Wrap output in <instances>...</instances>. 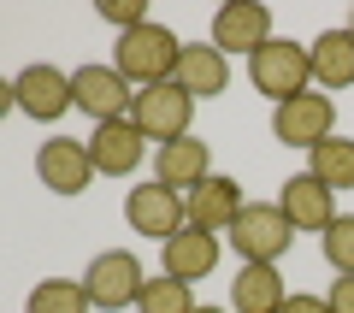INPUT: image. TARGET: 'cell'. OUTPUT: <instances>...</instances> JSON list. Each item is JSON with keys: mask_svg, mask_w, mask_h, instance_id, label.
<instances>
[{"mask_svg": "<svg viewBox=\"0 0 354 313\" xmlns=\"http://www.w3.org/2000/svg\"><path fill=\"white\" fill-rule=\"evenodd\" d=\"M225 237L236 242L242 266H278L283 254H290V242H295V225L283 219V207H278V201H248V207L236 213V225H230Z\"/></svg>", "mask_w": 354, "mask_h": 313, "instance_id": "3", "label": "cell"}, {"mask_svg": "<svg viewBox=\"0 0 354 313\" xmlns=\"http://www.w3.org/2000/svg\"><path fill=\"white\" fill-rule=\"evenodd\" d=\"M272 136H278L283 148H307V154H313L319 142H330L337 136V107H330V95L307 89V95L272 107Z\"/></svg>", "mask_w": 354, "mask_h": 313, "instance_id": "6", "label": "cell"}, {"mask_svg": "<svg viewBox=\"0 0 354 313\" xmlns=\"http://www.w3.org/2000/svg\"><path fill=\"white\" fill-rule=\"evenodd\" d=\"M283 272L278 266H236V284H230V307L236 313H283Z\"/></svg>", "mask_w": 354, "mask_h": 313, "instance_id": "19", "label": "cell"}, {"mask_svg": "<svg viewBox=\"0 0 354 313\" xmlns=\"http://www.w3.org/2000/svg\"><path fill=\"white\" fill-rule=\"evenodd\" d=\"M307 172H313L319 184H330V189H354V142L348 136L319 142V148L307 154Z\"/></svg>", "mask_w": 354, "mask_h": 313, "instance_id": "20", "label": "cell"}, {"mask_svg": "<svg viewBox=\"0 0 354 313\" xmlns=\"http://www.w3.org/2000/svg\"><path fill=\"white\" fill-rule=\"evenodd\" d=\"M272 42V12H266L260 0H230L213 12V48L218 53H260Z\"/></svg>", "mask_w": 354, "mask_h": 313, "instance_id": "11", "label": "cell"}, {"mask_svg": "<svg viewBox=\"0 0 354 313\" xmlns=\"http://www.w3.org/2000/svg\"><path fill=\"white\" fill-rule=\"evenodd\" d=\"M142 284H148V272H142V260L130 249H101L95 260H88L83 272V289H88V307L101 313H118V307H136Z\"/></svg>", "mask_w": 354, "mask_h": 313, "instance_id": "5", "label": "cell"}, {"mask_svg": "<svg viewBox=\"0 0 354 313\" xmlns=\"http://www.w3.org/2000/svg\"><path fill=\"white\" fill-rule=\"evenodd\" d=\"M36 177L53 189V195H83L88 184H95V154H88V142H77V136H53V142H41L36 148Z\"/></svg>", "mask_w": 354, "mask_h": 313, "instance_id": "10", "label": "cell"}, {"mask_svg": "<svg viewBox=\"0 0 354 313\" xmlns=\"http://www.w3.org/2000/svg\"><path fill=\"white\" fill-rule=\"evenodd\" d=\"M142 148H148V136H142L130 118L95 125V136H88V154H95V172L101 177H130L142 166Z\"/></svg>", "mask_w": 354, "mask_h": 313, "instance_id": "16", "label": "cell"}, {"mask_svg": "<svg viewBox=\"0 0 354 313\" xmlns=\"http://www.w3.org/2000/svg\"><path fill=\"white\" fill-rule=\"evenodd\" d=\"M124 225L136 231V237L165 242V237H177V231L189 225V207H183L177 189H165L160 177H148V184H136V189L124 195Z\"/></svg>", "mask_w": 354, "mask_h": 313, "instance_id": "8", "label": "cell"}, {"mask_svg": "<svg viewBox=\"0 0 354 313\" xmlns=\"http://www.w3.org/2000/svg\"><path fill=\"white\" fill-rule=\"evenodd\" d=\"M325 266L337 278H354V213H337L325 231Z\"/></svg>", "mask_w": 354, "mask_h": 313, "instance_id": "23", "label": "cell"}, {"mask_svg": "<svg viewBox=\"0 0 354 313\" xmlns=\"http://www.w3.org/2000/svg\"><path fill=\"white\" fill-rule=\"evenodd\" d=\"M130 125L142 130L148 142H177V136H195V95L183 83H153L136 89V107H130Z\"/></svg>", "mask_w": 354, "mask_h": 313, "instance_id": "4", "label": "cell"}, {"mask_svg": "<svg viewBox=\"0 0 354 313\" xmlns=\"http://www.w3.org/2000/svg\"><path fill=\"white\" fill-rule=\"evenodd\" d=\"M153 177H160L165 189H177V195H189L195 184H207V177H213V148H207L201 136L165 142V148H153Z\"/></svg>", "mask_w": 354, "mask_h": 313, "instance_id": "15", "label": "cell"}, {"mask_svg": "<svg viewBox=\"0 0 354 313\" xmlns=\"http://www.w3.org/2000/svg\"><path fill=\"white\" fill-rule=\"evenodd\" d=\"M101 18L118 30V36H124V30H142V24H148V0H106Z\"/></svg>", "mask_w": 354, "mask_h": 313, "instance_id": "24", "label": "cell"}, {"mask_svg": "<svg viewBox=\"0 0 354 313\" xmlns=\"http://www.w3.org/2000/svg\"><path fill=\"white\" fill-rule=\"evenodd\" d=\"M195 313H225V307H195Z\"/></svg>", "mask_w": 354, "mask_h": 313, "instance_id": "27", "label": "cell"}, {"mask_svg": "<svg viewBox=\"0 0 354 313\" xmlns=\"http://www.w3.org/2000/svg\"><path fill=\"white\" fill-rule=\"evenodd\" d=\"M183 207H189V225H201V231H213V237H225L248 201H242V184H236V177L213 172L207 184H195L189 195H183Z\"/></svg>", "mask_w": 354, "mask_h": 313, "instance_id": "13", "label": "cell"}, {"mask_svg": "<svg viewBox=\"0 0 354 313\" xmlns=\"http://www.w3.org/2000/svg\"><path fill=\"white\" fill-rule=\"evenodd\" d=\"M348 30H354V18H348Z\"/></svg>", "mask_w": 354, "mask_h": 313, "instance_id": "28", "label": "cell"}, {"mask_svg": "<svg viewBox=\"0 0 354 313\" xmlns=\"http://www.w3.org/2000/svg\"><path fill=\"white\" fill-rule=\"evenodd\" d=\"M113 65L130 89H153V83H177V65H183V42L171 36L165 24H142V30H124L113 42Z\"/></svg>", "mask_w": 354, "mask_h": 313, "instance_id": "1", "label": "cell"}, {"mask_svg": "<svg viewBox=\"0 0 354 313\" xmlns=\"http://www.w3.org/2000/svg\"><path fill=\"white\" fill-rule=\"evenodd\" d=\"M283 313H330V301L325 296H290V301H283Z\"/></svg>", "mask_w": 354, "mask_h": 313, "instance_id": "26", "label": "cell"}, {"mask_svg": "<svg viewBox=\"0 0 354 313\" xmlns=\"http://www.w3.org/2000/svg\"><path fill=\"white\" fill-rule=\"evenodd\" d=\"M71 89H77V113H88L95 125L130 118V107H136V89L118 77V65H77Z\"/></svg>", "mask_w": 354, "mask_h": 313, "instance_id": "9", "label": "cell"}, {"mask_svg": "<svg viewBox=\"0 0 354 313\" xmlns=\"http://www.w3.org/2000/svg\"><path fill=\"white\" fill-rule=\"evenodd\" d=\"M177 83L189 89L195 100L225 95V83H230V53H218L213 42H183V65H177Z\"/></svg>", "mask_w": 354, "mask_h": 313, "instance_id": "18", "label": "cell"}, {"mask_svg": "<svg viewBox=\"0 0 354 313\" xmlns=\"http://www.w3.org/2000/svg\"><path fill=\"white\" fill-rule=\"evenodd\" d=\"M278 207H283V219H290L295 231H319V237H325L330 219H337V189L319 184L313 172H295V177H283Z\"/></svg>", "mask_w": 354, "mask_h": 313, "instance_id": "12", "label": "cell"}, {"mask_svg": "<svg viewBox=\"0 0 354 313\" xmlns=\"http://www.w3.org/2000/svg\"><path fill=\"white\" fill-rule=\"evenodd\" d=\"M248 83L260 89L272 107H283V100H295V95L313 89V53H307L301 42H290V36H272L248 60Z\"/></svg>", "mask_w": 354, "mask_h": 313, "instance_id": "2", "label": "cell"}, {"mask_svg": "<svg viewBox=\"0 0 354 313\" xmlns=\"http://www.w3.org/2000/svg\"><path fill=\"white\" fill-rule=\"evenodd\" d=\"M24 313H88V289H83V278H41V284L30 289Z\"/></svg>", "mask_w": 354, "mask_h": 313, "instance_id": "21", "label": "cell"}, {"mask_svg": "<svg viewBox=\"0 0 354 313\" xmlns=\"http://www.w3.org/2000/svg\"><path fill=\"white\" fill-rule=\"evenodd\" d=\"M189 289H195V284H183V278L153 272L148 284H142L136 307H142V313H195V296H189Z\"/></svg>", "mask_w": 354, "mask_h": 313, "instance_id": "22", "label": "cell"}, {"mask_svg": "<svg viewBox=\"0 0 354 313\" xmlns=\"http://www.w3.org/2000/svg\"><path fill=\"white\" fill-rule=\"evenodd\" d=\"M307 53H313V89L319 95H337V89L354 83V30L348 24L319 30V42H307Z\"/></svg>", "mask_w": 354, "mask_h": 313, "instance_id": "17", "label": "cell"}, {"mask_svg": "<svg viewBox=\"0 0 354 313\" xmlns=\"http://www.w3.org/2000/svg\"><path fill=\"white\" fill-rule=\"evenodd\" d=\"M12 107H18L24 118H36V125L65 118V113L77 107L71 71H59V65H24V71L12 77Z\"/></svg>", "mask_w": 354, "mask_h": 313, "instance_id": "7", "label": "cell"}, {"mask_svg": "<svg viewBox=\"0 0 354 313\" xmlns=\"http://www.w3.org/2000/svg\"><path fill=\"white\" fill-rule=\"evenodd\" d=\"M213 266H218V237H213V231H201V225H183L177 237L160 242V272H165V278L201 284Z\"/></svg>", "mask_w": 354, "mask_h": 313, "instance_id": "14", "label": "cell"}, {"mask_svg": "<svg viewBox=\"0 0 354 313\" xmlns=\"http://www.w3.org/2000/svg\"><path fill=\"white\" fill-rule=\"evenodd\" d=\"M325 301H330V313H354V278H337Z\"/></svg>", "mask_w": 354, "mask_h": 313, "instance_id": "25", "label": "cell"}]
</instances>
